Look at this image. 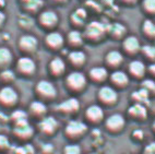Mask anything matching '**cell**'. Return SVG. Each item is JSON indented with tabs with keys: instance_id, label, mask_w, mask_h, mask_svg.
I'll use <instances>...</instances> for the list:
<instances>
[{
	"instance_id": "cell-1",
	"label": "cell",
	"mask_w": 155,
	"mask_h": 154,
	"mask_svg": "<svg viewBox=\"0 0 155 154\" xmlns=\"http://www.w3.org/2000/svg\"><path fill=\"white\" fill-rule=\"evenodd\" d=\"M84 41L91 43H100L107 36V25L100 21H92L86 23L82 32Z\"/></svg>"
},
{
	"instance_id": "cell-2",
	"label": "cell",
	"mask_w": 155,
	"mask_h": 154,
	"mask_svg": "<svg viewBox=\"0 0 155 154\" xmlns=\"http://www.w3.org/2000/svg\"><path fill=\"white\" fill-rule=\"evenodd\" d=\"M64 84H66V88L72 93H81L85 90L87 85V77L83 72L74 70L67 74Z\"/></svg>"
},
{
	"instance_id": "cell-3",
	"label": "cell",
	"mask_w": 155,
	"mask_h": 154,
	"mask_svg": "<svg viewBox=\"0 0 155 154\" xmlns=\"http://www.w3.org/2000/svg\"><path fill=\"white\" fill-rule=\"evenodd\" d=\"M89 126L85 121L72 119L64 127V136L71 141H78L87 133Z\"/></svg>"
},
{
	"instance_id": "cell-4",
	"label": "cell",
	"mask_w": 155,
	"mask_h": 154,
	"mask_svg": "<svg viewBox=\"0 0 155 154\" xmlns=\"http://www.w3.org/2000/svg\"><path fill=\"white\" fill-rule=\"evenodd\" d=\"M35 94L37 95L39 101L45 103L48 101H54L57 97L58 93L53 82H50L49 80H41L36 83Z\"/></svg>"
},
{
	"instance_id": "cell-5",
	"label": "cell",
	"mask_w": 155,
	"mask_h": 154,
	"mask_svg": "<svg viewBox=\"0 0 155 154\" xmlns=\"http://www.w3.org/2000/svg\"><path fill=\"white\" fill-rule=\"evenodd\" d=\"M118 92L111 85H102L97 91V99L101 106H114L118 102Z\"/></svg>"
},
{
	"instance_id": "cell-6",
	"label": "cell",
	"mask_w": 155,
	"mask_h": 154,
	"mask_svg": "<svg viewBox=\"0 0 155 154\" xmlns=\"http://www.w3.org/2000/svg\"><path fill=\"white\" fill-rule=\"evenodd\" d=\"M37 21L39 26L44 30L54 31L59 24V15L54 10H42L37 13Z\"/></svg>"
},
{
	"instance_id": "cell-7",
	"label": "cell",
	"mask_w": 155,
	"mask_h": 154,
	"mask_svg": "<svg viewBox=\"0 0 155 154\" xmlns=\"http://www.w3.org/2000/svg\"><path fill=\"white\" fill-rule=\"evenodd\" d=\"M15 70L19 74H21L22 77L25 78H31L33 77L36 73L37 70V66L33 58L30 56H22L15 62Z\"/></svg>"
},
{
	"instance_id": "cell-8",
	"label": "cell",
	"mask_w": 155,
	"mask_h": 154,
	"mask_svg": "<svg viewBox=\"0 0 155 154\" xmlns=\"http://www.w3.org/2000/svg\"><path fill=\"white\" fill-rule=\"evenodd\" d=\"M19 102V94L11 85L0 88V106L3 108H13Z\"/></svg>"
},
{
	"instance_id": "cell-9",
	"label": "cell",
	"mask_w": 155,
	"mask_h": 154,
	"mask_svg": "<svg viewBox=\"0 0 155 154\" xmlns=\"http://www.w3.org/2000/svg\"><path fill=\"white\" fill-rule=\"evenodd\" d=\"M18 47L25 56H30L38 48V39L32 34H23L18 41Z\"/></svg>"
},
{
	"instance_id": "cell-10",
	"label": "cell",
	"mask_w": 155,
	"mask_h": 154,
	"mask_svg": "<svg viewBox=\"0 0 155 154\" xmlns=\"http://www.w3.org/2000/svg\"><path fill=\"white\" fill-rule=\"evenodd\" d=\"M84 118H85L86 124L92 125H98L101 124L104 118H105V114L104 109L100 104H92L87 106V108L84 112Z\"/></svg>"
},
{
	"instance_id": "cell-11",
	"label": "cell",
	"mask_w": 155,
	"mask_h": 154,
	"mask_svg": "<svg viewBox=\"0 0 155 154\" xmlns=\"http://www.w3.org/2000/svg\"><path fill=\"white\" fill-rule=\"evenodd\" d=\"M13 135L19 139V140L28 141L34 135V128L31 126L28 119H23L14 122L13 127Z\"/></svg>"
},
{
	"instance_id": "cell-12",
	"label": "cell",
	"mask_w": 155,
	"mask_h": 154,
	"mask_svg": "<svg viewBox=\"0 0 155 154\" xmlns=\"http://www.w3.org/2000/svg\"><path fill=\"white\" fill-rule=\"evenodd\" d=\"M45 45L48 49L53 50V52H58V50L62 49L64 46V36L58 32V31H49L46 36H45Z\"/></svg>"
},
{
	"instance_id": "cell-13",
	"label": "cell",
	"mask_w": 155,
	"mask_h": 154,
	"mask_svg": "<svg viewBox=\"0 0 155 154\" xmlns=\"http://www.w3.org/2000/svg\"><path fill=\"white\" fill-rule=\"evenodd\" d=\"M104 125L108 132L116 135L124 130L126 126V119L121 114H113L105 119Z\"/></svg>"
},
{
	"instance_id": "cell-14",
	"label": "cell",
	"mask_w": 155,
	"mask_h": 154,
	"mask_svg": "<svg viewBox=\"0 0 155 154\" xmlns=\"http://www.w3.org/2000/svg\"><path fill=\"white\" fill-rule=\"evenodd\" d=\"M108 80L110 82V85L114 89H119V90H124L129 85L130 82V77L128 75L127 72L122 71V70H113L111 73L108 75Z\"/></svg>"
},
{
	"instance_id": "cell-15",
	"label": "cell",
	"mask_w": 155,
	"mask_h": 154,
	"mask_svg": "<svg viewBox=\"0 0 155 154\" xmlns=\"http://www.w3.org/2000/svg\"><path fill=\"white\" fill-rule=\"evenodd\" d=\"M39 131L45 136L55 135L59 128V122L53 116H45L42 119H39L37 124Z\"/></svg>"
},
{
	"instance_id": "cell-16",
	"label": "cell",
	"mask_w": 155,
	"mask_h": 154,
	"mask_svg": "<svg viewBox=\"0 0 155 154\" xmlns=\"http://www.w3.org/2000/svg\"><path fill=\"white\" fill-rule=\"evenodd\" d=\"M122 50L128 56H136L137 54L140 52L141 49V43L139 38L134 35H127L125 38L122 39Z\"/></svg>"
},
{
	"instance_id": "cell-17",
	"label": "cell",
	"mask_w": 155,
	"mask_h": 154,
	"mask_svg": "<svg viewBox=\"0 0 155 154\" xmlns=\"http://www.w3.org/2000/svg\"><path fill=\"white\" fill-rule=\"evenodd\" d=\"M80 102L77 97H69L66 101L61 102L59 105H57L56 109L62 115H74L80 110Z\"/></svg>"
},
{
	"instance_id": "cell-18",
	"label": "cell",
	"mask_w": 155,
	"mask_h": 154,
	"mask_svg": "<svg viewBox=\"0 0 155 154\" xmlns=\"http://www.w3.org/2000/svg\"><path fill=\"white\" fill-rule=\"evenodd\" d=\"M66 69H67L66 61L61 57H59V56L54 57L53 59L48 62V72H49L50 75L54 78L62 77V75L66 73Z\"/></svg>"
},
{
	"instance_id": "cell-19",
	"label": "cell",
	"mask_w": 155,
	"mask_h": 154,
	"mask_svg": "<svg viewBox=\"0 0 155 154\" xmlns=\"http://www.w3.org/2000/svg\"><path fill=\"white\" fill-rule=\"evenodd\" d=\"M125 57L122 52L117 49L109 50L105 56V65L107 68H110L113 70L119 69V67L124 63Z\"/></svg>"
},
{
	"instance_id": "cell-20",
	"label": "cell",
	"mask_w": 155,
	"mask_h": 154,
	"mask_svg": "<svg viewBox=\"0 0 155 154\" xmlns=\"http://www.w3.org/2000/svg\"><path fill=\"white\" fill-rule=\"evenodd\" d=\"M108 69L106 67L96 66L90 69L89 74H87V80H91L92 82L97 83V84H102L106 80H108Z\"/></svg>"
},
{
	"instance_id": "cell-21",
	"label": "cell",
	"mask_w": 155,
	"mask_h": 154,
	"mask_svg": "<svg viewBox=\"0 0 155 154\" xmlns=\"http://www.w3.org/2000/svg\"><path fill=\"white\" fill-rule=\"evenodd\" d=\"M147 68L145 63L141 60H132L128 66V75L134 79L142 80L147 74Z\"/></svg>"
},
{
	"instance_id": "cell-22",
	"label": "cell",
	"mask_w": 155,
	"mask_h": 154,
	"mask_svg": "<svg viewBox=\"0 0 155 154\" xmlns=\"http://www.w3.org/2000/svg\"><path fill=\"white\" fill-rule=\"evenodd\" d=\"M107 35L116 41L124 39L127 36V28L125 24L120 22L109 23L107 24Z\"/></svg>"
},
{
	"instance_id": "cell-23",
	"label": "cell",
	"mask_w": 155,
	"mask_h": 154,
	"mask_svg": "<svg viewBox=\"0 0 155 154\" xmlns=\"http://www.w3.org/2000/svg\"><path fill=\"white\" fill-rule=\"evenodd\" d=\"M128 116L131 119L138 121H143L147 118V108L145 105L133 103L130 107L128 108Z\"/></svg>"
},
{
	"instance_id": "cell-24",
	"label": "cell",
	"mask_w": 155,
	"mask_h": 154,
	"mask_svg": "<svg viewBox=\"0 0 155 154\" xmlns=\"http://www.w3.org/2000/svg\"><path fill=\"white\" fill-rule=\"evenodd\" d=\"M67 59L73 68L81 69L86 63V54L81 49H73L68 54Z\"/></svg>"
},
{
	"instance_id": "cell-25",
	"label": "cell",
	"mask_w": 155,
	"mask_h": 154,
	"mask_svg": "<svg viewBox=\"0 0 155 154\" xmlns=\"http://www.w3.org/2000/svg\"><path fill=\"white\" fill-rule=\"evenodd\" d=\"M86 19H87V12L84 8L75 9L70 15V22L77 30H80L85 26Z\"/></svg>"
},
{
	"instance_id": "cell-26",
	"label": "cell",
	"mask_w": 155,
	"mask_h": 154,
	"mask_svg": "<svg viewBox=\"0 0 155 154\" xmlns=\"http://www.w3.org/2000/svg\"><path fill=\"white\" fill-rule=\"evenodd\" d=\"M64 41L67 42V44L70 47L74 48V49H80V47H82L84 43V37L83 34L80 30L73 28L67 34V37L64 38Z\"/></svg>"
},
{
	"instance_id": "cell-27",
	"label": "cell",
	"mask_w": 155,
	"mask_h": 154,
	"mask_svg": "<svg viewBox=\"0 0 155 154\" xmlns=\"http://www.w3.org/2000/svg\"><path fill=\"white\" fill-rule=\"evenodd\" d=\"M28 114L34 118L42 119L47 115V106L42 101H33L28 106Z\"/></svg>"
},
{
	"instance_id": "cell-28",
	"label": "cell",
	"mask_w": 155,
	"mask_h": 154,
	"mask_svg": "<svg viewBox=\"0 0 155 154\" xmlns=\"http://www.w3.org/2000/svg\"><path fill=\"white\" fill-rule=\"evenodd\" d=\"M21 6L25 13L32 15L42 11L44 3L43 0H21Z\"/></svg>"
},
{
	"instance_id": "cell-29",
	"label": "cell",
	"mask_w": 155,
	"mask_h": 154,
	"mask_svg": "<svg viewBox=\"0 0 155 154\" xmlns=\"http://www.w3.org/2000/svg\"><path fill=\"white\" fill-rule=\"evenodd\" d=\"M13 62V55L10 48L7 46H0V71L10 68Z\"/></svg>"
},
{
	"instance_id": "cell-30",
	"label": "cell",
	"mask_w": 155,
	"mask_h": 154,
	"mask_svg": "<svg viewBox=\"0 0 155 154\" xmlns=\"http://www.w3.org/2000/svg\"><path fill=\"white\" fill-rule=\"evenodd\" d=\"M141 30L143 35L149 39L155 38V24L151 19L144 20L142 22Z\"/></svg>"
},
{
	"instance_id": "cell-31",
	"label": "cell",
	"mask_w": 155,
	"mask_h": 154,
	"mask_svg": "<svg viewBox=\"0 0 155 154\" xmlns=\"http://www.w3.org/2000/svg\"><path fill=\"white\" fill-rule=\"evenodd\" d=\"M149 97H150V94L142 88L139 89L138 91H134L131 94V99H132L133 103H139V104H143V105H145L149 102Z\"/></svg>"
},
{
	"instance_id": "cell-32",
	"label": "cell",
	"mask_w": 155,
	"mask_h": 154,
	"mask_svg": "<svg viewBox=\"0 0 155 154\" xmlns=\"http://www.w3.org/2000/svg\"><path fill=\"white\" fill-rule=\"evenodd\" d=\"M14 80H15V73L10 68L0 71V82L5 83L6 85H10V83H12Z\"/></svg>"
},
{
	"instance_id": "cell-33",
	"label": "cell",
	"mask_w": 155,
	"mask_h": 154,
	"mask_svg": "<svg viewBox=\"0 0 155 154\" xmlns=\"http://www.w3.org/2000/svg\"><path fill=\"white\" fill-rule=\"evenodd\" d=\"M18 23H19L20 26H21L22 28H24V30H30V28L34 25V20L31 14H28L24 12V13H22L19 17Z\"/></svg>"
},
{
	"instance_id": "cell-34",
	"label": "cell",
	"mask_w": 155,
	"mask_h": 154,
	"mask_svg": "<svg viewBox=\"0 0 155 154\" xmlns=\"http://www.w3.org/2000/svg\"><path fill=\"white\" fill-rule=\"evenodd\" d=\"M140 52L147 58V60L153 61L155 59V47L153 45H144V46H141Z\"/></svg>"
},
{
	"instance_id": "cell-35",
	"label": "cell",
	"mask_w": 155,
	"mask_h": 154,
	"mask_svg": "<svg viewBox=\"0 0 155 154\" xmlns=\"http://www.w3.org/2000/svg\"><path fill=\"white\" fill-rule=\"evenodd\" d=\"M62 153L64 154H82V150H81L80 146L75 142L69 143V144H66L62 150Z\"/></svg>"
},
{
	"instance_id": "cell-36",
	"label": "cell",
	"mask_w": 155,
	"mask_h": 154,
	"mask_svg": "<svg viewBox=\"0 0 155 154\" xmlns=\"http://www.w3.org/2000/svg\"><path fill=\"white\" fill-rule=\"evenodd\" d=\"M142 9H143L144 13L153 15L155 13V0H143Z\"/></svg>"
},
{
	"instance_id": "cell-37",
	"label": "cell",
	"mask_w": 155,
	"mask_h": 154,
	"mask_svg": "<svg viewBox=\"0 0 155 154\" xmlns=\"http://www.w3.org/2000/svg\"><path fill=\"white\" fill-rule=\"evenodd\" d=\"M141 88L143 89V90H145V91L151 95V94L155 91V83H154V81L151 80V79H144L141 83Z\"/></svg>"
},
{
	"instance_id": "cell-38",
	"label": "cell",
	"mask_w": 155,
	"mask_h": 154,
	"mask_svg": "<svg viewBox=\"0 0 155 154\" xmlns=\"http://www.w3.org/2000/svg\"><path fill=\"white\" fill-rule=\"evenodd\" d=\"M10 118H11V120H13V122L23 120V119H28V113L24 112V110L17 109L11 114V117H10Z\"/></svg>"
},
{
	"instance_id": "cell-39",
	"label": "cell",
	"mask_w": 155,
	"mask_h": 154,
	"mask_svg": "<svg viewBox=\"0 0 155 154\" xmlns=\"http://www.w3.org/2000/svg\"><path fill=\"white\" fill-rule=\"evenodd\" d=\"M10 148L9 138L5 135H0V151H5Z\"/></svg>"
},
{
	"instance_id": "cell-40",
	"label": "cell",
	"mask_w": 155,
	"mask_h": 154,
	"mask_svg": "<svg viewBox=\"0 0 155 154\" xmlns=\"http://www.w3.org/2000/svg\"><path fill=\"white\" fill-rule=\"evenodd\" d=\"M34 152L35 151H34L33 146H30V144L17 149V154H34Z\"/></svg>"
},
{
	"instance_id": "cell-41",
	"label": "cell",
	"mask_w": 155,
	"mask_h": 154,
	"mask_svg": "<svg viewBox=\"0 0 155 154\" xmlns=\"http://www.w3.org/2000/svg\"><path fill=\"white\" fill-rule=\"evenodd\" d=\"M42 151L44 152L45 154L53 153V151H54V146L51 144V143H45L44 146H42Z\"/></svg>"
},
{
	"instance_id": "cell-42",
	"label": "cell",
	"mask_w": 155,
	"mask_h": 154,
	"mask_svg": "<svg viewBox=\"0 0 155 154\" xmlns=\"http://www.w3.org/2000/svg\"><path fill=\"white\" fill-rule=\"evenodd\" d=\"M132 138L134 140H140L141 141L143 139V131L140 129H136L132 131Z\"/></svg>"
},
{
	"instance_id": "cell-43",
	"label": "cell",
	"mask_w": 155,
	"mask_h": 154,
	"mask_svg": "<svg viewBox=\"0 0 155 154\" xmlns=\"http://www.w3.org/2000/svg\"><path fill=\"white\" fill-rule=\"evenodd\" d=\"M154 153H155V144H154V142H152L145 146L143 154H154Z\"/></svg>"
},
{
	"instance_id": "cell-44",
	"label": "cell",
	"mask_w": 155,
	"mask_h": 154,
	"mask_svg": "<svg viewBox=\"0 0 155 154\" xmlns=\"http://www.w3.org/2000/svg\"><path fill=\"white\" fill-rule=\"evenodd\" d=\"M120 1H121V3L122 5H125V6L133 7V6H136L140 0H120Z\"/></svg>"
},
{
	"instance_id": "cell-45",
	"label": "cell",
	"mask_w": 155,
	"mask_h": 154,
	"mask_svg": "<svg viewBox=\"0 0 155 154\" xmlns=\"http://www.w3.org/2000/svg\"><path fill=\"white\" fill-rule=\"evenodd\" d=\"M5 20H6V15L1 10H0V28H2L3 23H5Z\"/></svg>"
},
{
	"instance_id": "cell-46",
	"label": "cell",
	"mask_w": 155,
	"mask_h": 154,
	"mask_svg": "<svg viewBox=\"0 0 155 154\" xmlns=\"http://www.w3.org/2000/svg\"><path fill=\"white\" fill-rule=\"evenodd\" d=\"M51 1H54L55 3H58V5H64V3H67L69 0H51Z\"/></svg>"
},
{
	"instance_id": "cell-47",
	"label": "cell",
	"mask_w": 155,
	"mask_h": 154,
	"mask_svg": "<svg viewBox=\"0 0 155 154\" xmlns=\"http://www.w3.org/2000/svg\"><path fill=\"white\" fill-rule=\"evenodd\" d=\"M103 3H105V5H111L114 2V0H101Z\"/></svg>"
},
{
	"instance_id": "cell-48",
	"label": "cell",
	"mask_w": 155,
	"mask_h": 154,
	"mask_svg": "<svg viewBox=\"0 0 155 154\" xmlns=\"http://www.w3.org/2000/svg\"><path fill=\"white\" fill-rule=\"evenodd\" d=\"M89 154H97V153H89Z\"/></svg>"
}]
</instances>
